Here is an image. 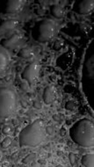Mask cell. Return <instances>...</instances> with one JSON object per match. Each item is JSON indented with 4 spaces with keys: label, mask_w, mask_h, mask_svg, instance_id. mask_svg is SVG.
<instances>
[{
    "label": "cell",
    "mask_w": 94,
    "mask_h": 167,
    "mask_svg": "<svg viewBox=\"0 0 94 167\" xmlns=\"http://www.w3.org/2000/svg\"><path fill=\"white\" fill-rule=\"evenodd\" d=\"M61 134H62V136H63V135H65V129H64V130L62 129V133H61Z\"/></svg>",
    "instance_id": "cell-22"
},
{
    "label": "cell",
    "mask_w": 94,
    "mask_h": 167,
    "mask_svg": "<svg viewBox=\"0 0 94 167\" xmlns=\"http://www.w3.org/2000/svg\"><path fill=\"white\" fill-rule=\"evenodd\" d=\"M18 55H19V57H21V58L28 59V58H29V57H31V56H32L33 53H32L31 49H29V48H28V47H24V48H22V49H20V50H19V52L18 53Z\"/></svg>",
    "instance_id": "cell-15"
},
{
    "label": "cell",
    "mask_w": 94,
    "mask_h": 167,
    "mask_svg": "<svg viewBox=\"0 0 94 167\" xmlns=\"http://www.w3.org/2000/svg\"><path fill=\"white\" fill-rule=\"evenodd\" d=\"M10 62L11 56L8 51L4 47H0V74L4 73L7 70Z\"/></svg>",
    "instance_id": "cell-8"
},
{
    "label": "cell",
    "mask_w": 94,
    "mask_h": 167,
    "mask_svg": "<svg viewBox=\"0 0 94 167\" xmlns=\"http://www.w3.org/2000/svg\"><path fill=\"white\" fill-rule=\"evenodd\" d=\"M94 8L93 0H82L77 3L75 10L76 12L82 15H88L92 12Z\"/></svg>",
    "instance_id": "cell-6"
},
{
    "label": "cell",
    "mask_w": 94,
    "mask_h": 167,
    "mask_svg": "<svg viewBox=\"0 0 94 167\" xmlns=\"http://www.w3.org/2000/svg\"><path fill=\"white\" fill-rule=\"evenodd\" d=\"M69 159H70V162L71 165H75L76 157V155L74 153H70V155H69Z\"/></svg>",
    "instance_id": "cell-18"
},
{
    "label": "cell",
    "mask_w": 94,
    "mask_h": 167,
    "mask_svg": "<svg viewBox=\"0 0 94 167\" xmlns=\"http://www.w3.org/2000/svg\"><path fill=\"white\" fill-rule=\"evenodd\" d=\"M45 131H46V133L48 134V135H53V133H54V128L52 126H47L45 128Z\"/></svg>",
    "instance_id": "cell-20"
},
{
    "label": "cell",
    "mask_w": 94,
    "mask_h": 167,
    "mask_svg": "<svg viewBox=\"0 0 94 167\" xmlns=\"http://www.w3.org/2000/svg\"><path fill=\"white\" fill-rule=\"evenodd\" d=\"M3 133L4 134H8L10 131H11V128H10L9 126H5V127H4V129H3Z\"/></svg>",
    "instance_id": "cell-21"
},
{
    "label": "cell",
    "mask_w": 94,
    "mask_h": 167,
    "mask_svg": "<svg viewBox=\"0 0 94 167\" xmlns=\"http://www.w3.org/2000/svg\"><path fill=\"white\" fill-rule=\"evenodd\" d=\"M46 137L44 121L37 119L25 127L19 135V146L37 147Z\"/></svg>",
    "instance_id": "cell-1"
},
{
    "label": "cell",
    "mask_w": 94,
    "mask_h": 167,
    "mask_svg": "<svg viewBox=\"0 0 94 167\" xmlns=\"http://www.w3.org/2000/svg\"><path fill=\"white\" fill-rule=\"evenodd\" d=\"M57 24L50 19L38 21L32 30V36L38 42H47L56 36Z\"/></svg>",
    "instance_id": "cell-3"
},
{
    "label": "cell",
    "mask_w": 94,
    "mask_h": 167,
    "mask_svg": "<svg viewBox=\"0 0 94 167\" xmlns=\"http://www.w3.org/2000/svg\"><path fill=\"white\" fill-rule=\"evenodd\" d=\"M93 55L92 56H90V58L88 59V61L85 64V68H86V71L88 76L93 79Z\"/></svg>",
    "instance_id": "cell-14"
},
{
    "label": "cell",
    "mask_w": 94,
    "mask_h": 167,
    "mask_svg": "<svg viewBox=\"0 0 94 167\" xmlns=\"http://www.w3.org/2000/svg\"><path fill=\"white\" fill-rule=\"evenodd\" d=\"M56 167H63V165H57Z\"/></svg>",
    "instance_id": "cell-23"
},
{
    "label": "cell",
    "mask_w": 94,
    "mask_h": 167,
    "mask_svg": "<svg viewBox=\"0 0 94 167\" xmlns=\"http://www.w3.org/2000/svg\"><path fill=\"white\" fill-rule=\"evenodd\" d=\"M26 1L22 0H9L6 2L5 12L6 13H18L24 8Z\"/></svg>",
    "instance_id": "cell-7"
},
{
    "label": "cell",
    "mask_w": 94,
    "mask_h": 167,
    "mask_svg": "<svg viewBox=\"0 0 94 167\" xmlns=\"http://www.w3.org/2000/svg\"><path fill=\"white\" fill-rule=\"evenodd\" d=\"M11 143V137H5L1 142V147L3 149H6L9 147Z\"/></svg>",
    "instance_id": "cell-17"
},
{
    "label": "cell",
    "mask_w": 94,
    "mask_h": 167,
    "mask_svg": "<svg viewBox=\"0 0 94 167\" xmlns=\"http://www.w3.org/2000/svg\"><path fill=\"white\" fill-rule=\"evenodd\" d=\"M17 95L9 87L0 86V118L8 117L17 106Z\"/></svg>",
    "instance_id": "cell-4"
},
{
    "label": "cell",
    "mask_w": 94,
    "mask_h": 167,
    "mask_svg": "<svg viewBox=\"0 0 94 167\" xmlns=\"http://www.w3.org/2000/svg\"><path fill=\"white\" fill-rule=\"evenodd\" d=\"M57 93L53 85H47L43 92V101L45 104L49 105L55 101Z\"/></svg>",
    "instance_id": "cell-9"
},
{
    "label": "cell",
    "mask_w": 94,
    "mask_h": 167,
    "mask_svg": "<svg viewBox=\"0 0 94 167\" xmlns=\"http://www.w3.org/2000/svg\"><path fill=\"white\" fill-rule=\"evenodd\" d=\"M39 75H40V66L36 63H33L28 65L24 69L21 77L29 84H33L37 79Z\"/></svg>",
    "instance_id": "cell-5"
},
{
    "label": "cell",
    "mask_w": 94,
    "mask_h": 167,
    "mask_svg": "<svg viewBox=\"0 0 94 167\" xmlns=\"http://www.w3.org/2000/svg\"><path fill=\"white\" fill-rule=\"evenodd\" d=\"M93 153L85 154L81 158V164L85 167H93Z\"/></svg>",
    "instance_id": "cell-13"
},
{
    "label": "cell",
    "mask_w": 94,
    "mask_h": 167,
    "mask_svg": "<svg viewBox=\"0 0 94 167\" xmlns=\"http://www.w3.org/2000/svg\"><path fill=\"white\" fill-rule=\"evenodd\" d=\"M72 141L83 148H92L94 145L93 122L88 119L76 121L70 129Z\"/></svg>",
    "instance_id": "cell-2"
},
{
    "label": "cell",
    "mask_w": 94,
    "mask_h": 167,
    "mask_svg": "<svg viewBox=\"0 0 94 167\" xmlns=\"http://www.w3.org/2000/svg\"><path fill=\"white\" fill-rule=\"evenodd\" d=\"M36 158H37L36 153H30V154H28L27 157H25V158H23L22 163L25 164V165H29V164L33 163V162L36 159Z\"/></svg>",
    "instance_id": "cell-16"
},
{
    "label": "cell",
    "mask_w": 94,
    "mask_h": 167,
    "mask_svg": "<svg viewBox=\"0 0 94 167\" xmlns=\"http://www.w3.org/2000/svg\"><path fill=\"white\" fill-rule=\"evenodd\" d=\"M65 108L67 110H72L75 108V103L73 101H69L65 105Z\"/></svg>",
    "instance_id": "cell-19"
},
{
    "label": "cell",
    "mask_w": 94,
    "mask_h": 167,
    "mask_svg": "<svg viewBox=\"0 0 94 167\" xmlns=\"http://www.w3.org/2000/svg\"><path fill=\"white\" fill-rule=\"evenodd\" d=\"M20 39H21V36L19 34H18V33L13 34L10 38L3 41L2 46L4 47V48H11L12 47L16 46L19 43Z\"/></svg>",
    "instance_id": "cell-11"
},
{
    "label": "cell",
    "mask_w": 94,
    "mask_h": 167,
    "mask_svg": "<svg viewBox=\"0 0 94 167\" xmlns=\"http://www.w3.org/2000/svg\"><path fill=\"white\" fill-rule=\"evenodd\" d=\"M18 25V21L14 19H9L3 22L0 25V34H5L7 33L11 32L16 26Z\"/></svg>",
    "instance_id": "cell-10"
},
{
    "label": "cell",
    "mask_w": 94,
    "mask_h": 167,
    "mask_svg": "<svg viewBox=\"0 0 94 167\" xmlns=\"http://www.w3.org/2000/svg\"><path fill=\"white\" fill-rule=\"evenodd\" d=\"M51 13L57 19H62L64 16V9L59 5H54L51 6Z\"/></svg>",
    "instance_id": "cell-12"
}]
</instances>
